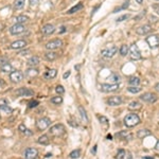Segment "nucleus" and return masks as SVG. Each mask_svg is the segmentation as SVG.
<instances>
[{
  "label": "nucleus",
  "instance_id": "nucleus-1",
  "mask_svg": "<svg viewBox=\"0 0 159 159\" xmlns=\"http://www.w3.org/2000/svg\"><path fill=\"white\" fill-rule=\"evenodd\" d=\"M140 123V118L137 114H129L124 118V124L127 127H134Z\"/></svg>",
  "mask_w": 159,
  "mask_h": 159
},
{
  "label": "nucleus",
  "instance_id": "nucleus-2",
  "mask_svg": "<svg viewBox=\"0 0 159 159\" xmlns=\"http://www.w3.org/2000/svg\"><path fill=\"white\" fill-rule=\"evenodd\" d=\"M49 132L54 137H60V136H63L66 133V128H65V126L63 124H55V125H53L50 128Z\"/></svg>",
  "mask_w": 159,
  "mask_h": 159
},
{
  "label": "nucleus",
  "instance_id": "nucleus-3",
  "mask_svg": "<svg viewBox=\"0 0 159 159\" xmlns=\"http://www.w3.org/2000/svg\"><path fill=\"white\" fill-rule=\"evenodd\" d=\"M145 40H147V45L150 46L152 49L158 48L159 47V35H157V34L147 36V38H145Z\"/></svg>",
  "mask_w": 159,
  "mask_h": 159
},
{
  "label": "nucleus",
  "instance_id": "nucleus-4",
  "mask_svg": "<svg viewBox=\"0 0 159 159\" xmlns=\"http://www.w3.org/2000/svg\"><path fill=\"white\" fill-rule=\"evenodd\" d=\"M129 53H131V57H132V60H138L141 58V52L139 50L138 46L137 45H132L131 46V48H129Z\"/></svg>",
  "mask_w": 159,
  "mask_h": 159
},
{
  "label": "nucleus",
  "instance_id": "nucleus-5",
  "mask_svg": "<svg viewBox=\"0 0 159 159\" xmlns=\"http://www.w3.org/2000/svg\"><path fill=\"white\" fill-rule=\"evenodd\" d=\"M63 46V42L60 40V39L56 38V39H53L51 42H49L46 44V49H48V50H55V49H58L60 48Z\"/></svg>",
  "mask_w": 159,
  "mask_h": 159
},
{
  "label": "nucleus",
  "instance_id": "nucleus-6",
  "mask_svg": "<svg viewBox=\"0 0 159 159\" xmlns=\"http://www.w3.org/2000/svg\"><path fill=\"white\" fill-rule=\"evenodd\" d=\"M140 100L143 101V102H147V103H154L157 101V96L155 93L147 92V93H143V94L140 96Z\"/></svg>",
  "mask_w": 159,
  "mask_h": 159
},
{
  "label": "nucleus",
  "instance_id": "nucleus-7",
  "mask_svg": "<svg viewBox=\"0 0 159 159\" xmlns=\"http://www.w3.org/2000/svg\"><path fill=\"white\" fill-rule=\"evenodd\" d=\"M10 80L13 82V83H19L24 80V73L19 70H15V71H12L11 74H10Z\"/></svg>",
  "mask_w": 159,
  "mask_h": 159
},
{
  "label": "nucleus",
  "instance_id": "nucleus-8",
  "mask_svg": "<svg viewBox=\"0 0 159 159\" xmlns=\"http://www.w3.org/2000/svg\"><path fill=\"white\" fill-rule=\"evenodd\" d=\"M50 124H51V120L47 117H44L37 121L36 126H37V128H38L39 131H44V129H46L47 127H49Z\"/></svg>",
  "mask_w": 159,
  "mask_h": 159
},
{
  "label": "nucleus",
  "instance_id": "nucleus-9",
  "mask_svg": "<svg viewBox=\"0 0 159 159\" xmlns=\"http://www.w3.org/2000/svg\"><path fill=\"white\" fill-rule=\"evenodd\" d=\"M15 94L17 97H31L34 94V91L30 88H26V87H22V88H19L15 91Z\"/></svg>",
  "mask_w": 159,
  "mask_h": 159
},
{
  "label": "nucleus",
  "instance_id": "nucleus-10",
  "mask_svg": "<svg viewBox=\"0 0 159 159\" xmlns=\"http://www.w3.org/2000/svg\"><path fill=\"white\" fill-rule=\"evenodd\" d=\"M117 51H118L117 47H116V46H112L111 48L104 49V50H102L101 54H102V56L105 57V58H110V57H112L115 54L117 53Z\"/></svg>",
  "mask_w": 159,
  "mask_h": 159
},
{
  "label": "nucleus",
  "instance_id": "nucleus-11",
  "mask_svg": "<svg viewBox=\"0 0 159 159\" xmlns=\"http://www.w3.org/2000/svg\"><path fill=\"white\" fill-rule=\"evenodd\" d=\"M24 31H26V28H24L22 24H16L10 28V33L12 34V35H18V34L24 33Z\"/></svg>",
  "mask_w": 159,
  "mask_h": 159
},
{
  "label": "nucleus",
  "instance_id": "nucleus-12",
  "mask_svg": "<svg viewBox=\"0 0 159 159\" xmlns=\"http://www.w3.org/2000/svg\"><path fill=\"white\" fill-rule=\"evenodd\" d=\"M38 156V151L34 147H29L24 152V157L26 159H36Z\"/></svg>",
  "mask_w": 159,
  "mask_h": 159
},
{
  "label": "nucleus",
  "instance_id": "nucleus-13",
  "mask_svg": "<svg viewBox=\"0 0 159 159\" xmlns=\"http://www.w3.org/2000/svg\"><path fill=\"white\" fill-rule=\"evenodd\" d=\"M119 89V84H103L101 86V90L103 92H114Z\"/></svg>",
  "mask_w": 159,
  "mask_h": 159
},
{
  "label": "nucleus",
  "instance_id": "nucleus-14",
  "mask_svg": "<svg viewBox=\"0 0 159 159\" xmlns=\"http://www.w3.org/2000/svg\"><path fill=\"white\" fill-rule=\"evenodd\" d=\"M152 31V27H151L150 24H143V26H141V27H139L137 30H136V32H137V34H139V35H147V34H149Z\"/></svg>",
  "mask_w": 159,
  "mask_h": 159
},
{
  "label": "nucleus",
  "instance_id": "nucleus-15",
  "mask_svg": "<svg viewBox=\"0 0 159 159\" xmlns=\"http://www.w3.org/2000/svg\"><path fill=\"white\" fill-rule=\"evenodd\" d=\"M26 46H27V42L20 39V40H16V42H12L10 48L13 49V50H20V49H24Z\"/></svg>",
  "mask_w": 159,
  "mask_h": 159
},
{
  "label": "nucleus",
  "instance_id": "nucleus-16",
  "mask_svg": "<svg viewBox=\"0 0 159 159\" xmlns=\"http://www.w3.org/2000/svg\"><path fill=\"white\" fill-rule=\"evenodd\" d=\"M121 103H122V99H121V97H118V96L110 97V98L107 100V104L110 106H118V105H120Z\"/></svg>",
  "mask_w": 159,
  "mask_h": 159
},
{
  "label": "nucleus",
  "instance_id": "nucleus-17",
  "mask_svg": "<svg viewBox=\"0 0 159 159\" xmlns=\"http://www.w3.org/2000/svg\"><path fill=\"white\" fill-rule=\"evenodd\" d=\"M54 31H55V29H54L53 26L50 24H45V26L42 28V33L45 34V35H51L52 33H54Z\"/></svg>",
  "mask_w": 159,
  "mask_h": 159
},
{
  "label": "nucleus",
  "instance_id": "nucleus-18",
  "mask_svg": "<svg viewBox=\"0 0 159 159\" xmlns=\"http://www.w3.org/2000/svg\"><path fill=\"white\" fill-rule=\"evenodd\" d=\"M39 64V58L37 56H32L31 58H29V60H28L27 65L29 67H32V68H34V67H36L37 65Z\"/></svg>",
  "mask_w": 159,
  "mask_h": 159
},
{
  "label": "nucleus",
  "instance_id": "nucleus-19",
  "mask_svg": "<svg viewBox=\"0 0 159 159\" xmlns=\"http://www.w3.org/2000/svg\"><path fill=\"white\" fill-rule=\"evenodd\" d=\"M57 74V71L55 69H49L48 71L45 72V78L47 80H51V78H54L56 76Z\"/></svg>",
  "mask_w": 159,
  "mask_h": 159
},
{
  "label": "nucleus",
  "instance_id": "nucleus-20",
  "mask_svg": "<svg viewBox=\"0 0 159 159\" xmlns=\"http://www.w3.org/2000/svg\"><path fill=\"white\" fill-rule=\"evenodd\" d=\"M116 137L119 139H127V137H128V138H132L133 136L131 135L127 131H122V132L120 133H117V134H116Z\"/></svg>",
  "mask_w": 159,
  "mask_h": 159
},
{
  "label": "nucleus",
  "instance_id": "nucleus-21",
  "mask_svg": "<svg viewBox=\"0 0 159 159\" xmlns=\"http://www.w3.org/2000/svg\"><path fill=\"white\" fill-rule=\"evenodd\" d=\"M37 142L39 144H42V145H47V144L50 143V139L47 135H42L37 139Z\"/></svg>",
  "mask_w": 159,
  "mask_h": 159
},
{
  "label": "nucleus",
  "instance_id": "nucleus-22",
  "mask_svg": "<svg viewBox=\"0 0 159 159\" xmlns=\"http://www.w3.org/2000/svg\"><path fill=\"white\" fill-rule=\"evenodd\" d=\"M108 80L112 83V84H118L120 82V75L117 74V73H111L109 76H108Z\"/></svg>",
  "mask_w": 159,
  "mask_h": 159
},
{
  "label": "nucleus",
  "instance_id": "nucleus-23",
  "mask_svg": "<svg viewBox=\"0 0 159 159\" xmlns=\"http://www.w3.org/2000/svg\"><path fill=\"white\" fill-rule=\"evenodd\" d=\"M151 135V131H149V129H140V131H138V133H137V137L138 138H145V137H147V136Z\"/></svg>",
  "mask_w": 159,
  "mask_h": 159
},
{
  "label": "nucleus",
  "instance_id": "nucleus-24",
  "mask_svg": "<svg viewBox=\"0 0 159 159\" xmlns=\"http://www.w3.org/2000/svg\"><path fill=\"white\" fill-rule=\"evenodd\" d=\"M78 111H80V114H81V117H82V120L84 121L85 123H87L88 122V117H87V114H86V110L84 109L83 106H78Z\"/></svg>",
  "mask_w": 159,
  "mask_h": 159
},
{
  "label": "nucleus",
  "instance_id": "nucleus-25",
  "mask_svg": "<svg viewBox=\"0 0 159 159\" xmlns=\"http://www.w3.org/2000/svg\"><path fill=\"white\" fill-rule=\"evenodd\" d=\"M57 56H58V54H57L56 52H53V51L47 52V53L45 54V57L48 60H56Z\"/></svg>",
  "mask_w": 159,
  "mask_h": 159
},
{
  "label": "nucleus",
  "instance_id": "nucleus-26",
  "mask_svg": "<svg viewBox=\"0 0 159 159\" xmlns=\"http://www.w3.org/2000/svg\"><path fill=\"white\" fill-rule=\"evenodd\" d=\"M12 65L10 63H6V64H3V65H1L0 66V70L2 72H4V73H6V72H11L12 71Z\"/></svg>",
  "mask_w": 159,
  "mask_h": 159
},
{
  "label": "nucleus",
  "instance_id": "nucleus-27",
  "mask_svg": "<svg viewBox=\"0 0 159 159\" xmlns=\"http://www.w3.org/2000/svg\"><path fill=\"white\" fill-rule=\"evenodd\" d=\"M0 111L4 115H11L12 114L13 109L8 105H0Z\"/></svg>",
  "mask_w": 159,
  "mask_h": 159
},
{
  "label": "nucleus",
  "instance_id": "nucleus-28",
  "mask_svg": "<svg viewBox=\"0 0 159 159\" xmlns=\"http://www.w3.org/2000/svg\"><path fill=\"white\" fill-rule=\"evenodd\" d=\"M142 107V105L137 101H134V102H131L128 105V109L131 110H135V109H140Z\"/></svg>",
  "mask_w": 159,
  "mask_h": 159
},
{
  "label": "nucleus",
  "instance_id": "nucleus-29",
  "mask_svg": "<svg viewBox=\"0 0 159 159\" xmlns=\"http://www.w3.org/2000/svg\"><path fill=\"white\" fill-rule=\"evenodd\" d=\"M38 74V70L37 69H34V68H30L26 71V75L29 76V78H34L36 75Z\"/></svg>",
  "mask_w": 159,
  "mask_h": 159
},
{
  "label": "nucleus",
  "instance_id": "nucleus-30",
  "mask_svg": "<svg viewBox=\"0 0 159 159\" xmlns=\"http://www.w3.org/2000/svg\"><path fill=\"white\" fill-rule=\"evenodd\" d=\"M82 9H83V3L80 2V3H78L76 6H73V8H71V9L68 11V14H73V13L78 12V11H80V10H82Z\"/></svg>",
  "mask_w": 159,
  "mask_h": 159
},
{
  "label": "nucleus",
  "instance_id": "nucleus-31",
  "mask_svg": "<svg viewBox=\"0 0 159 159\" xmlns=\"http://www.w3.org/2000/svg\"><path fill=\"white\" fill-rule=\"evenodd\" d=\"M128 83L129 85H132V86H138V85L140 84V78H136V76H132V78L128 80Z\"/></svg>",
  "mask_w": 159,
  "mask_h": 159
},
{
  "label": "nucleus",
  "instance_id": "nucleus-32",
  "mask_svg": "<svg viewBox=\"0 0 159 159\" xmlns=\"http://www.w3.org/2000/svg\"><path fill=\"white\" fill-rule=\"evenodd\" d=\"M29 20V17L26 15H20V16H17L16 18V21H17V24H24V22H27Z\"/></svg>",
  "mask_w": 159,
  "mask_h": 159
},
{
  "label": "nucleus",
  "instance_id": "nucleus-33",
  "mask_svg": "<svg viewBox=\"0 0 159 159\" xmlns=\"http://www.w3.org/2000/svg\"><path fill=\"white\" fill-rule=\"evenodd\" d=\"M24 6V0H15V2H14V8L16 10L22 9Z\"/></svg>",
  "mask_w": 159,
  "mask_h": 159
},
{
  "label": "nucleus",
  "instance_id": "nucleus-34",
  "mask_svg": "<svg viewBox=\"0 0 159 159\" xmlns=\"http://www.w3.org/2000/svg\"><path fill=\"white\" fill-rule=\"evenodd\" d=\"M69 156H70V158H72V159H76V158H78V157L81 156V151H80V150H74V151H72L71 153L69 154Z\"/></svg>",
  "mask_w": 159,
  "mask_h": 159
},
{
  "label": "nucleus",
  "instance_id": "nucleus-35",
  "mask_svg": "<svg viewBox=\"0 0 159 159\" xmlns=\"http://www.w3.org/2000/svg\"><path fill=\"white\" fill-rule=\"evenodd\" d=\"M62 102H63V98H62L60 96L53 97V98L51 99V103H53V104H56V105H60Z\"/></svg>",
  "mask_w": 159,
  "mask_h": 159
},
{
  "label": "nucleus",
  "instance_id": "nucleus-36",
  "mask_svg": "<svg viewBox=\"0 0 159 159\" xmlns=\"http://www.w3.org/2000/svg\"><path fill=\"white\" fill-rule=\"evenodd\" d=\"M127 90H128L129 92L132 93H138L141 91V88L138 87V86H131V87L127 88Z\"/></svg>",
  "mask_w": 159,
  "mask_h": 159
},
{
  "label": "nucleus",
  "instance_id": "nucleus-37",
  "mask_svg": "<svg viewBox=\"0 0 159 159\" xmlns=\"http://www.w3.org/2000/svg\"><path fill=\"white\" fill-rule=\"evenodd\" d=\"M128 47L126 45H122L121 46V49H120V54L122 55V56H125L126 54H127V52H128Z\"/></svg>",
  "mask_w": 159,
  "mask_h": 159
},
{
  "label": "nucleus",
  "instance_id": "nucleus-38",
  "mask_svg": "<svg viewBox=\"0 0 159 159\" xmlns=\"http://www.w3.org/2000/svg\"><path fill=\"white\" fill-rule=\"evenodd\" d=\"M126 152L124 150H119L117 153V156H116V159H124L125 158Z\"/></svg>",
  "mask_w": 159,
  "mask_h": 159
},
{
  "label": "nucleus",
  "instance_id": "nucleus-39",
  "mask_svg": "<svg viewBox=\"0 0 159 159\" xmlns=\"http://www.w3.org/2000/svg\"><path fill=\"white\" fill-rule=\"evenodd\" d=\"M128 6H129V0H126L125 2L122 4V6H120V8H118V9H116L114 11V13H117L118 11H120V10H124V9H127L128 8Z\"/></svg>",
  "mask_w": 159,
  "mask_h": 159
},
{
  "label": "nucleus",
  "instance_id": "nucleus-40",
  "mask_svg": "<svg viewBox=\"0 0 159 159\" xmlns=\"http://www.w3.org/2000/svg\"><path fill=\"white\" fill-rule=\"evenodd\" d=\"M55 91H56L58 94H64V92H65V89H64V87L62 86V85H58V86H56V88H55Z\"/></svg>",
  "mask_w": 159,
  "mask_h": 159
},
{
  "label": "nucleus",
  "instance_id": "nucleus-41",
  "mask_svg": "<svg viewBox=\"0 0 159 159\" xmlns=\"http://www.w3.org/2000/svg\"><path fill=\"white\" fill-rule=\"evenodd\" d=\"M38 104H39L38 101H31V102L29 103L28 107H29V108H34V107H36V106L38 105Z\"/></svg>",
  "mask_w": 159,
  "mask_h": 159
},
{
  "label": "nucleus",
  "instance_id": "nucleus-42",
  "mask_svg": "<svg viewBox=\"0 0 159 159\" xmlns=\"http://www.w3.org/2000/svg\"><path fill=\"white\" fill-rule=\"evenodd\" d=\"M128 18H129V15H122L118 18L117 21L118 22H119V21H123V20H125V19H128Z\"/></svg>",
  "mask_w": 159,
  "mask_h": 159
},
{
  "label": "nucleus",
  "instance_id": "nucleus-43",
  "mask_svg": "<svg viewBox=\"0 0 159 159\" xmlns=\"http://www.w3.org/2000/svg\"><path fill=\"white\" fill-rule=\"evenodd\" d=\"M31 6H36L39 3V0H29Z\"/></svg>",
  "mask_w": 159,
  "mask_h": 159
},
{
  "label": "nucleus",
  "instance_id": "nucleus-44",
  "mask_svg": "<svg viewBox=\"0 0 159 159\" xmlns=\"http://www.w3.org/2000/svg\"><path fill=\"white\" fill-rule=\"evenodd\" d=\"M6 63H9L8 58H6V57H0V66L3 65V64H6Z\"/></svg>",
  "mask_w": 159,
  "mask_h": 159
},
{
  "label": "nucleus",
  "instance_id": "nucleus-45",
  "mask_svg": "<svg viewBox=\"0 0 159 159\" xmlns=\"http://www.w3.org/2000/svg\"><path fill=\"white\" fill-rule=\"evenodd\" d=\"M22 134H24L26 136H31V135H32V132H31L30 129L26 128V129L24 131V132H22Z\"/></svg>",
  "mask_w": 159,
  "mask_h": 159
},
{
  "label": "nucleus",
  "instance_id": "nucleus-46",
  "mask_svg": "<svg viewBox=\"0 0 159 159\" xmlns=\"http://www.w3.org/2000/svg\"><path fill=\"white\" fill-rule=\"evenodd\" d=\"M100 121L101 123H107V119L105 117H100Z\"/></svg>",
  "mask_w": 159,
  "mask_h": 159
},
{
  "label": "nucleus",
  "instance_id": "nucleus-47",
  "mask_svg": "<svg viewBox=\"0 0 159 159\" xmlns=\"http://www.w3.org/2000/svg\"><path fill=\"white\" fill-rule=\"evenodd\" d=\"M69 75H70V71H67V72H65V73H64L63 78H67L68 76H69Z\"/></svg>",
  "mask_w": 159,
  "mask_h": 159
},
{
  "label": "nucleus",
  "instance_id": "nucleus-48",
  "mask_svg": "<svg viewBox=\"0 0 159 159\" xmlns=\"http://www.w3.org/2000/svg\"><path fill=\"white\" fill-rule=\"evenodd\" d=\"M124 159H132V154H131V153H126L125 158H124Z\"/></svg>",
  "mask_w": 159,
  "mask_h": 159
},
{
  "label": "nucleus",
  "instance_id": "nucleus-49",
  "mask_svg": "<svg viewBox=\"0 0 159 159\" xmlns=\"http://www.w3.org/2000/svg\"><path fill=\"white\" fill-rule=\"evenodd\" d=\"M150 19H151V21H152V22H157V18L156 17H153V16H151Z\"/></svg>",
  "mask_w": 159,
  "mask_h": 159
},
{
  "label": "nucleus",
  "instance_id": "nucleus-50",
  "mask_svg": "<svg viewBox=\"0 0 159 159\" xmlns=\"http://www.w3.org/2000/svg\"><path fill=\"white\" fill-rule=\"evenodd\" d=\"M64 32H66V27H62L60 30V33H64Z\"/></svg>",
  "mask_w": 159,
  "mask_h": 159
},
{
  "label": "nucleus",
  "instance_id": "nucleus-51",
  "mask_svg": "<svg viewBox=\"0 0 159 159\" xmlns=\"http://www.w3.org/2000/svg\"><path fill=\"white\" fill-rule=\"evenodd\" d=\"M97 147H98L97 145H94V147H93V149L91 150V153H92V154H96V152H97Z\"/></svg>",
  "mask_w": 159,
  "mask_h": 159
},
{
  "label": "nucleus",
  "instance_id": "nucleus-52",
  "mask_svg": "<svg viewBox=\"0 0 159 159\" xmlns=\"http://www.w3.org/2000/svg\"><path fill=\"white\" fill-rule=\"evenodd\" d=\"M3 85H4V81H3L2 78H0V87H1V86H3Z\"/></svg>",
  "mask_w": 159,
  "mask_h": 159
},
{
  "label": "nucleus",
  "instance_id": "nucleus-53",
  "mask_svg": "<svg viewBox=\"0 0 159 159\" xmlns=\"http://www.w3.org/2000/svg\"><path fill=\"white\" fill-rule=\"evenodd\" d=\"M155 89H156L157 91L159 92V83H158V84H156V86H155Z\"/></svg>",
  "mask_w": 159,
  "mask_h": 159
},
{
  "label": "nucleus",
  "instance_id": "nucleus-54",
  "mask_svg": "<svg viewBox=\"0 0 159 159\" xmlns=\"http://www.w3.org/2000/svg\"><path fill=\"white\" fill-rule=\"evenodd\" d=\"M137 1V3H139V4H141L142 2H143V0H136Z\"/></svg>",
  "mask_w": 159,
  "mask_h": 159
},
{
  "label": "nucleus",
  "instance_id": "nucleus-55",
  "mask_svg": "<svg viewBox=\"0 0 159 159\" xmlns=\"http://www.w3.org/2000/svg\"><path fill=\"white\" fill-rule=\"evenodd\" d=\"M156 150H157V151H159V141L157 142V144H156Z\"/></svg>",
  "mask_w": 159,
  "mask_h": 159
},
{
  "label": "nucleus",
  "instance_id": "nucleus-56",
  "mask_svg": "<svg viewBox=\"0 0 159 159\" xmlns=\"http://www.w3.org/2000/svg\"><path fill=\"white\" fill-rule=\"evenodd\" d=\"M157 1H159V0H157Z\"/></svg>",
  "mask_w": 159,
  "mask_h": 159
}]
</instances>
